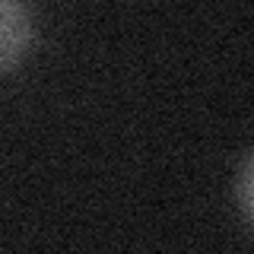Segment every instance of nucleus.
Listing matches in <instances>:
<instances>
[{
  "label": "nucleus",
  "instance_id": "f257e3e1",
  "mask_svg": "<svg viewBox=\"0 0 254 254\" xmlns=\"http://www.w3.org/2000/svg\"><path fill=\"white\" fill-rule=\"evenodd\" d=\"M32 45V13L16 0L0 3V70H10L29 54Z\"/></svg>",
  "mask_w": 254,
  "mask_h": 254
},
{
  "label": "nucleus",
  "instance_id": "f03ea898",
  "mask_svg": "<svg viewBox=\"0 0 254 254\" xmlns=\"http://www.w3.org/2000/svg\"><path fill=\"white\" fill-rule=\"evenodd\" d=\"M238 203H242L245 216L254 222V153L248 156L242 175H238Z\"/></svg>",
  "mask_w": 254,
  "mask_h": 254
}]
</instances>
